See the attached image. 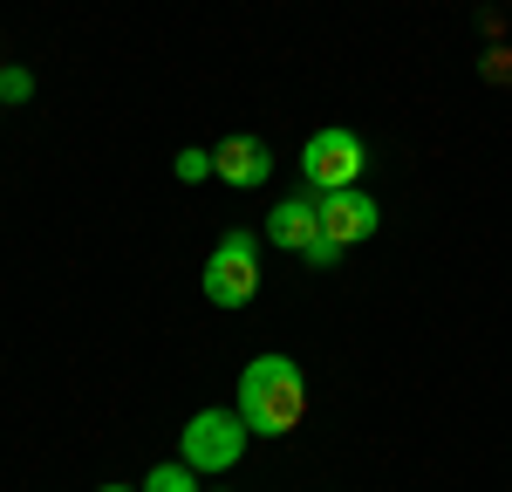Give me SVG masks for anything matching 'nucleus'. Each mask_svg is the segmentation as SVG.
I'll list each match as a JSON object with an SVG mask.
<instances>
[{
    "label": "nucleus",
    "instance_id": "9d476101",
    "mask_svg": "<svg viewBox=\"0 0 512 492\" xmlns=\"http://www.w3.org/2000/svg\"><path fill=\"white\" fill-rule=\"evenodd\" d=\"M171 171H178L185 185H198V178H212V151H178V158H171Z\"/></svg>",
    "mask_w": 512,
    "mask_h": 492
},
{
    "label": "nucleus",
    "instance_id": "0eeeda50",
    "mask_svg": "<svg viewBox=\"0 0 512 492\" xmlns=\"http://www.w3.org/2000/svg\"><path fill=\"white\" fill-rule=\"evenodd\" d=\"M267 240L287 246V253H308V246L321 240V212H315V199H280L274 212H267Z\"/></svg>",
    "mask_w": 512,
    "mask_h": 492
},
{
    "label": "nucleus",
    "instance_id": "f8f14e48",
    "mask_svg": "<svg viewBox=\"0 0 512 492\" xmlns=\"http://www.w3.org/2000/svg\"><path fill=\"white\" fill-rule=\"evenodd\" d=\"M485 76H499V82H512V55H492V62H485Z\"/></svg>",
    "mask_w": 512,
    "mask_h": 492
},
{
    "label": "nucleus",
    "instance_id": "423d86ee",
    "mask_svg": "<svg viewBox=\"0 0 512 492\" xmlns=\"http://www.w3.org/2000/svg\"><path fill=\"white\" fill-rule=\"evenodd\" d=\"M212 178H226L233 192H253V185H267L274 178V151H267V137H219V151H212Z\"/></svg>",
    "mask_w": 512,
    "mask_h": 492
},
{
    "label": "nucleus",
    "instance_id": "6e6552de",
    "mask_svg": "<svg viewBox=\"0 0 512 492\" xmlns=\"http://www.w3.org/2000/svg\"><path fill=\"white\" fill-rule=\"evenodd\" d=\"M144 492H198V472L185 465V458H178V465H151Z\"/></svg>",
    "mask_w": 512,
    "mask_h": 492
},
{
    "label": "nucleus",
    "instance_id": "f257e3e1",
    "mask_svg": "<svg viewBox=\"0 0 512 492\" xmlns=\"http://www.w3.org/2000/svg\"><path fill=\"white\" fill-rule=\"evenodd\" d=\"M239 417L253 438H287L308 417V376L294 356H253L239 376Z\"/></svg>",
    "mask_w": 512,
    "mask_h": 492
},
{
    "label": "nucleus",
    "instance_id": "1a4fd4ad",
    "mask_svg": "<svg viewBox=\"0 0 512 492\" xmlns=\"http://www.w3.org/2000/svg\"><path fill=\"white\" fill-rule=\"evenodd\" d=\"M28 96H35V76H28L21 62H7V69H0V103H28Z\"/></svg>",
    "mask_w": 512,
    "mask_h": 492
},
{
    "label": "nucleus",
    "instance_id": "4468645a",
    "mask_svg": "<svg viewBox=\"0 0 512 492\" xmlns=\"http://www.w3.org/2000/svg\"><path fill=\"white\" fill-rule=\"evenodd\" d=\"M0 69H7V62H0Z\"/></svg>",
    "mask_w": 512,
    "mask_h": 492
},
{
    "label": "nucleus",
    "instance_id": "7ed1b4c3",
    "mask_svg": "<svg viewBox=\"0 0 512 492\" xmlns=\"http://www.w3.org/2000/svg\"><path fill=\"white\" fill-rule=\"evenodd\" d=\"M260 294V240L253 233H226L205 260V301L212 308H246Z\"/></svg>",
    "mask_w": 512,
    "mask_h": 492
},
{
    "label": "nucleus",
    "instance_id": "f03ea898",
    "mask_svg": "<svg viewBox=\"0 0 512 492\" xmlns=\"http://www.w3.org/2000/svg\"><path fill=\"white\" fill-rule=\"evenodd\" d=\"M362 171H369V144L342 123H328L301 144V178L315 192H349V185H362Z\"/></svg>",
    "mask_w": 512,
    "mask_h": 492
},
{
    "label": "nucleus",
    "instance_id": "9b49d317",
    "mask_svg": "<svg viewBox=\"0 0 512 492\" xmlns=\"http://www.w3.org/2000/svg\"><path fill=\"white\" fill-rule=\"evenodd\" d=\"M301 260H308V267H335V260H342V246H335V240H328V233H321V240L308 246Z\"/></svg>",
    "mask_w": 512,
    "mask_h": 492
},
{
    "label": "nucleus",
    "instance_id": "ddd939ff",
    "mask_svg": "<svg viewBox=\"0 0 512 492\" xmlns=\"http://www.w3.org/2000/svg\"><path fill=\"white\" fill-rule=\"evenodd\" d=\"M96 492H130V486H96Z\"/></svg>",
    "mask_w": 512,
    "mask_h": 492
},
{
    "label": "nucleus",
    "instance_id": "39448f33",
    "mask_svg": "<svg viewBox=\"0 0 512 492\" xmlns=\"http://www.w3.org/2000/svg\"><path fill=\"white\" fill-rule=\"evenodd\" d=\"M315 212H321V233L335 246H362L376 226H383V212H376V199L369 192H315Z\"/></svg>",
    "mask_w": 512,
    "mask_h": 492
},
{
    "label": "nucleus",
    "instance_id": "20e7f679",
    "mask_svg": "<svg viewBox=\"0 0 512 492\" xmlns=\"http://www.w3.org/2000/svg\"><path fill=\"white\" fill-rule=\"evenodd\" d=\"M246 438H253V431H246L239 410H198L192 424H185V451H178V458H185L192 472H233Z\"/></svg>",
    "mask_w": 512,
    "mask_h": 492
}]
</instances>
